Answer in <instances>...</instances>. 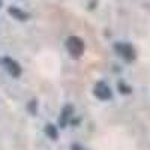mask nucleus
<instances>
[{"instance_id":"f257e3e1","label":"nucleus","mask_w":150,"mask_h":150,"mask_svg":"<svg viewBox=\"0 0 150 150\" xmlns=\"http://www.w3.org/2000/svg\"><path fill=\"white\" fill-rule=\"evenodd\" d=\"M66 48H68V51H69V54L72 57L78 59L84 53L86 45H84L81 38H78V36H69L68 41H66Z\"/></svg>"},{"instance_id":"f03ea898","label":"nucleus","mask_w":150,"mask_h":150,"mask_svg":"<svg viewBox=\"0 0 150 150\" xmlns=\"http://www.w3.org/2000/svg\"><path fill=\"white\" fill-rule=\"evenodd\" d=\"M114 50L128 62H132L135 59V50L132 48V45L129 44H125V42H117L114 45Z\"/></svg>"},{"instance_id":"7ed1b4c3","label":"nucleus","mask_w":150,"mask_h":150,"mask_svg":"<svg viewBox=\"0 0 150 150\" xmlns=\"http://www.w3.org/2000/svg\"><path fill=\"white\" fill-rule=\"evenodd\" d=\"M95 96L99 98V99H102V101H107V99L111 98V89L105 84V83H98L95 86Z\"/></svg>"},{"instance_id":"20e7f679","label":"nucleus","mask_w":150,"mask_h":150,"mask_svg":"<svg viewBox=\"0 0 150 150\" xmlns=\"http://www.w3.org/2000/svg\"><path fill=\"white\" fill-rule=\"evenodd\" d=\"M3 63L6 65V69L11 72L12 77H20V74H21V66L17 63L15 60H12V59L6 57V59L3 60Z\"/></svg>"},{"instance_id":"39448f33","label":"nucleus","mask_w":150,"mask_h":150,"mask_svg":"<svg viewBox=\"0 0 150 150\" xmlns=\"http://www.w3.org/2000/svg\"><path fill=\"white\" fill-rule=\"evenodd\" d=\"M72 112H74V107L66 105V107L63 108V111H62V114H60V117H59V125H60V128H65L66 125H68V120L71 119Z\"/></svg>"},{"instance_id":"423d86ee","label":"nucleus","mask_w":150,"mask_h":150,"mask_svg":"<svg viewBox=\"0 0 150 150\" xmlns=\"http://www.w3.org/2000/svg\"><path fill=\"white\" fill-rule=\"evenodd\" d=\"M8 12L12 15V18H15V20H18V21H26V20H29V14H27V12H24L23 9H20V8H17V6H11V8L8 9Z\"/></svg>"},{"instance_id":"0eeeda50","label":"nucleus","mask_w":150,"mask_h":150,"mask_svg":"<svg viewBox=\"0 0 150 150\" xmlns=\"http://www.w3.org/2000/svg\"><path fill=\"white\" fill-rule=\"evenodd\" d=\"M45 134H47L51 140H57V129H56L54 125L48 123L47 126H45Z\"/></svg>"},{"instance_id":"6e6552de","label":"nucleus","mask_w":150,"mask_h":150,"mask_svg":"<svg viewBox=\"0 0 150 150\" xmlns=\"http://www.w3.org/2000/svg\"><path fill=\"white\" fill-rule=\"evenodd\" d=\"M117 87H119V92H122V93H125V95L131 93V87H129V86H126L125 83H122V81L117 84Z\"/></svg>"},{"instance_id":"1a4fd4ad","label":"nucleus","mask_w":150,"mask_h":150,"mask_svg":"<svg viewBox=\"0 0 150 150\" xmlns=\"http://www.w3.org/2000/svg\"><path fill=\"white\" fill-rule=\"evenodd\" d=\"M72 150H81V149H80L78 146H74V147H72Z\"/></svg>"},{"instance_id":"9d476101","label":"nucleus","mask_w":150,"mask_h":150,"mask_svg":"<svg viewBox=\"0 0 150 150\" xmlns=\"http://www.w3.org/2000/svg\"><path fill=\"white\" fill-rule=\"evenodd\" d=\"M0 8H2V0H0Z\"/></svg>"}]
</instances>
